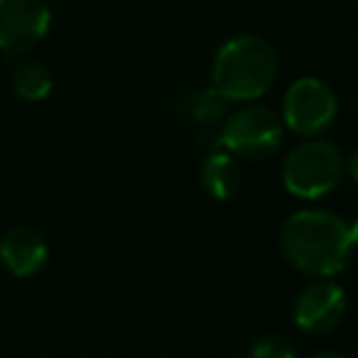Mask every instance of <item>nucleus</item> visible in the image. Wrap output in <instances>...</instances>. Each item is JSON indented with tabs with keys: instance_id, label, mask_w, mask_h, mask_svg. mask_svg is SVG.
I'll return each instance as SVG.
<instances>
[{
	"instance_id": "nucleus-1",
	"label": "nucleus",
	"mask_w": 358,
	"mask_h": 358,
	"mask_svg": "<svg viewBox=\"0 0 358 358\" xmlns=\"http://www.w3.org/2000/svg\"><path fill=\"white\" fill-rule=\"evenodd\" d=\"M348 221L327 209H299L282 224L280 250L297 273L334 278L353 255Z\"/></svg>"
},
{
	"instance_id": "nucleus-2",
	"label": "nucleus",
	"mask_w": 358,
	"mask_h": 358,
	"mask_svg": "<svg viewBox=\"0 0 358 358\" xmlns=\"http://www.w3.org/2000/svg\"><path fill=\"white\" fill-rule=\"evenodd\" d=\"M278 52L260 35H234L216 50L211 86L226 101H258L278 79Z\"/></svg>"
},
{
	"instance_id": "nucleus-3",
	"label": "nucleus",
	"mask_w": 358,
	"mask_h": 358,
	"mask_svg": "<svg viewBox=\"0 0 358 358\" xmlns=\"http://www.w3.org/2000/svg\"><path fill=\"white\" fill-rule=\"evenodd\" d=\"M346 157L331 140L309 138L294 145L282 159V185L297 199H322L341 185Z\"/></svg>"
},
{
	"instance_id": "nucleus-4",
	"label": "nucleus",
	"mask_w": 358,
	"mask_h": 358,
	"mask_svg": "<svg viewBox=\"0 0 358 358\" xmlns=\"http://www.w3.org/2000/svg\"><path fill=\"white\" fill-rule=\"evenodd\" d=\"M285 123L270 106L248 101L221 125V145L243 159H268L282 148Z\"/></svg>"
},
{
	"instance_id": "nucleus-5",
	"label": "nucleus",
	"mask_w": 358,
	"mask_h": 358,
	"mask_svg": "<svg viewBox=\"0 0 358 358\" xmlns=\"http://www.w3.org/2000/svg\"><path fill=\"white\" fill-rule=\"evenodd\" d=\"M338 115V96L327 81L302 76L292 81L282 96V123L302 138H319Z\"/></svg>"
},
{
	"instance_id": "nucleus-6",
	"label": "nucleus",
	"mask_w": 358,
	"mask_h": 358,
	"mask_svg": "<svg viewBox=\"0 0 358 358\" xmlns=\"http://www.w3.org/2000/svg\"><path fill=\"white\" fill-rule=\"evenodd\" d=\"M52 27L47 0H0V52L10 57L27 55Z\"/></svg>"
},
{
	"instance_id": "nucleus-7",
	"label": "nucleus",
	"mask_w": 358,
	"mask_h": 358,
	"mask_svg": "<svg viewBox=\"0 0 358 358\" xmlns=\"http://www.w3.org/2000/svg\"><path fill=\"white\" fill-rule=\"evenodd\" d=\"M346 317V292L329 278H314L297 292L292 302L294 327L312 336H322L338 327Z\"/></svg>"
},
{
	"instance_id": "nucleus-8",
	"label": "nucleus",
	"mask_w": 358,
	"mask_h": 358,
	"mask_svg": "<svg viewBox=\"0 0 358 358\" xmlns=\"http://www.w3.org/2000/svg\"><path fill=\"white\" fill-rule=\"evenodd\" d=\"M0 260L15 278H32L50 260V248L42 234L27 226H15L0 238Z\"/></svg>"
},
{
	"instance_id": "nucleus-9",
	"label": "nucleus",
	"mask_w": 358,
	"mask_h": 358,
	"mask_svg": "<svg viewBox=\"0 0 358 358\" xmlns=\"http://www.w3.org/2000/svg\"><path fill=\"white\" fill-rule=\"evenodd\" d=\"M199 185L211 199H234L241 192V185H243V169L238 164V157L231 155L229 150L209 152L199 162Z\"/></svg>"
},
{
	"instance_id": "nucleus-10",
	"label": "nucleus",
	"mask_w": 358,
	"mask_h": 358,
	"mask_svg": "<svg viewBox=\"0 0 358 358\" xmlns=\"http://www.w3.org/2000/svg\"><path fill=\"white\" fill-rule=\"evenodd\" d=\"M10 84H13V91H15L22 101L37 103V101H45L47 96L52 94L55 76H52V69L45 62L35 59V57H22V59H17L15 66H13Z\"/></svg>"
},
{
	"instance_id": "nucleus-11",
	"label": "nucleus",
	"mask_w": 358,
	"mask_h": 358,
	"mask_svg": "<svg viewBox=\"0 0 358 358\" xmlns=\"http://www.w3.org/2000/svg\"><path fill=\"white\" fill-rule=\"evenodd\" d=\"M185 113L196 123H216L226 113V99L214 86L206 91H192L185 96Z\"/></svg>"
},
{
	"instance_id": "nucleus-12",
	"label": "nucleus",
	"mask_w": 358,
	"mask_h": 358,
	"mask_svg": "<svg viewBox=\"0 0 358 358\" xmlns=\"http://www.w3.org/2000/svg\"><path fill=\"white\" fill-rule=\"evenodd\" d=\"M248 358H299L294 343L282 334H265L248 348Z\"/></svg>"
},
{
	"instance_id": "nucleus-13",
	"label": "nucleus",
	"mask_w": 358,
	"mask_h": 358,
	"mask_svg": "<svg viewBox=\"0 0 358 358\" xmlns=\"http://www.w3.org/2000/svg\"><path fill=\"white\" fill-rule=\"evenodd\" d=\"M346 172L351 174L353 182H358V148L351 150V155L346 157Z\"/></svg>"
},
{
	"instance_id": "nucleus-14",
	"label": "nucleus",
	"mask_w": 358,
	"mask_h": 358,
	"mask_svg": "<svg viewBox=\"0 0 358 358\" xmlns=\"http://www.w3.org/2000/svg\"><path fill=\"white\" fill-rule=\"evenodd\" d=\"M309 358H348L346 353H341V351H334V348H327V351H317L314 356H309Z\"/></svg>"
},
{
	"instance_id": "nucleus-15",
	"label": "nucleus",
	"mask_w": 358,
	"mask_h": 358,
	"mask_svg": "<svg viewBox=\"0 0 358 358\" xmlns=\"http://www.w3.org/2000/svg\"><path fill=\"white\" fill-rule=\"evenodd\" d=\"M348 229H351V238H353V245H358V214L348 221Z\"/></svg>"
},
{
	"instance_id": "nucleus-16",
	"label": "nucleus",
	"mask_w": 358,
	"mask_h": 358,
	"mask_svg": "<svg viewBox=\"0 0 358 358\" xmlns=\"http://www.w3.org/2000/svg\"><path fill=\"white\" fill-rule=\"evenodd\" d=\"M348 358H358V343L353 346V351H351V356H348Z\"/></svg>"
}]
</instances>
